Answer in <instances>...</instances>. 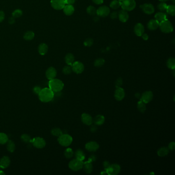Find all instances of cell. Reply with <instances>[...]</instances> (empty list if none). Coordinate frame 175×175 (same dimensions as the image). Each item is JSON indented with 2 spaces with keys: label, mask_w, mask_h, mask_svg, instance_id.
<instances>
[{
  "label": "cell",
  "mask_w": 175,
  "mask_h": 175,
  "mask_svg": "<svg viewBox=\"0 0 175 175\" xmlns=\"http://www.w3.org/2000/svg\"><path fill=\"white\" fill-rule=\"evenodd\" d=\"M54 92L50 88H44L41 89L38 96L40 100L44 103L52 101L54 98Z\"/></svg>",
  "instance_id": "1"
},
{
  "label": "cell",
  "mask_w": 175,
  "mask_h": 175,
  "mask_svg": "<svg viewBox=\"0 0 175 175\" xmlns=\"http://www.w3.org/2000/svg\"><path fill=\"white\" fill-rule=\"evenodd\" d=\"M49 88L54 92H59L63 90L64 83L63 82L58 79H53L50 80L48 83Z\"/></svg>",
  "instance_id": "2"
},
{
  "label": "cell",
  "mask_w": 175,
  "mask_h": 175,
  "mask_svg": "<svg viewBox=\"0 0 175 175\" xmlns=\"http://www.w3.org/2000/svg\"><path fill=\"white\" fill-rule=\"evenodd\" d=\"M73 141L72 137L68 134H62L58 137L57 141L61 146L64 147H69L71 145Z\"/></svg>",
  "instance_id": "3"
},
{
  "label": "cell",
  "mask_w": 175,
  "mask_h": 175,
  "mask_svg": "<svg viewBox=\"0 0 175 175\" xmlns=\"http://www.w3.org/2000/svg\"><path fill=\"white\" fill-rule=\"evenodd\" d=\"M159 27L160 30L164 34H169L172 32L174 29L172 24L167 19L160 23Z\"/></svg>",
  "instance_id": "4"
},
{
  "label": "cell",
  "mask_w": 175,
  "mask_h": 175,
  "mask_svg": "<svg viewBox=\"0 0 175 175\" xmlns=\"http://www.w3.org/2000/svg\"><path fill=\"white\" fill-rule=\"evenodd\" d=\"M84 162L83 161L80 160L75 159L71 160L68 164V167L74 172H77L81 170L83 166Z\"/></svg>",
  "instance_id": "5"
},
{
  "label": "cell",
  "mask_w": 175,
  "mask_h": 175,
  "mask_svg": "<svg viewBox=\"0 0 175 175\" xmlns=\"http://www.w3.org/2000/svg\"><path fill=\"white\" fill-rule=\"evenodd\" d=\"M136 6V3L135 0H124L121 5L122 9L126 11H133Z\"/></svg>",
  "instance_id": "6"
},
{
  "label": "cell",
  "mask_w": 175,
  "mask_h": 175,
  "mask_svg": "<svg viewBox=\"0 0 175 175\" xmlns=\"http://www.w3.org/2000/svg\"><path fill=\"white\" fill-rule=\"evenodd\" d=\"M71 66L72 71L77 74H81L84 71V65L80 61L74 62Z\"/></svg>",
  "instance_id": "7"
},
{
  "label": "cell",
  "mask_w": 175,
  "mask_h": 175,
  "mask_svg": "<svg viewBox=\"0 0 175 175\" xmlns=\"http://www.w3.org/2000/svg\"><path fill=\"white\" fill-rule=\"evenodd\" d=\"M107 174L110 175H117L119 174L121 171L120 166L118 164H110V167L105 170Z\"/></svg>",
  "instance_id": "8"
},
{
  "label": "cell",
  "mask_w": 175,
  "mask_h": 175,
  "mask_svg": "<svg viewBox=\"0 0 175 175\" xmlns=\"http://www.w3.org/2000/svg\"><path fill=\"white\" fill-rule=\"evenodd\" d=\"M33 145L37 149H41L44 148L46 145V141L41 137H36L32 140Z\"/></svg>",
  "instance_id": "9"
},
{
  "label": "cell",
  "mask_w": 175,
  "mask_h": 175,
  "mask_svg": "<svg viewBox=\"0 0 175 175\" xmlns=\"http://www.w3.org/2000/svg\"><path fill=\"white\" fill-rule=\"evenodd\" d=\"M50 4L52 8L57 11L63 9L66 5L65 0H52Z\"/></svg>",
  "instance_id": "10"
},
{
  "label": "cell",
  "mask_w": 175,
  "mask_h": 175,
  "mask_svg": "<svg viewBox=\"0 0 175 175\" xmlns=\"http://www.w3.org/2000/svg\"><path fill=\"white\" fill-rule=\"evenodd\" d=\"M110 9L106 6H102L97 10L96 14L98 17L105 18L110 15Z\"/></svg>",
  "instance_id": "11"
},
{
  "label": "cell",
  "mask_w": 175,
  "mask_h": 175,
  "mask_svg": "<svg viewBox=\"0 0 175 175\" xmlns=\"http://www.w3.org/2000/svg\"><path fill=\"white\" fill-rule=\"evenodd\" d=\"M153 97H154V94L153 92L150 90H147L144 92L142 94L140 100L145 104H147L152 101V100L153 99Z\"/></svg>",
  "instance_id": "12"
},
{
  "label": "cell",
  "mask_w": 175,
  "mask_h": 175,
  "mask_svg": "<svg viewBox=\"0 0 175 175\" xmlns=\"http://www.w3.org/2000/svg\"><path fill=\"white\" fill-rule=\"evenodd\" d=\"M140 7L144 13L147 15H152L155 12L154 6L152 4L145 3L141 5Z\"/></svg>",
  "instance_id": "13"
},
{
  "label": "cell",
  "mask_w": 175,
  "mask_h": 175,
  "mask_svg": "<svg viewBox=\"0 0 175 175\" xmlns=\"http://www.w3.org/2000/svg\"><path fill=\"white\" fill-rule=\"evenodd\" d=\"M85 149L89 152H96L99 149V145L96 141H89L85 144Z\"/></svg>",
  "instance_id": "14"
},
{
  "label": "cell",
  "mask_w": 175,
  "mask_h": 175,
  "mask_svg": "<svg viewBox=\"0 0 175 175\" xmlns=\"http://www.w3.org/2000/svg\"><path fill=\"white\" fill-rule=\"evenodd\" d=\"M125 96V92L123 88H122L121 87L116 88L114 93L115 99L118 101H120L124 98Z\"/></svg>",
  "instance_id": "15"
},
{
  "label": "cell",
  "mask_w": 175,
  "mask_h": 175,
  "mask_svg": "<svg viewBox=\"0 0 175 175\" xmlns=\"http://www.w3.org/2000/svg\"><path fill=\"white\" fill-rule=\"evenodd\" d=\"M81 119L82 122L86 125H91L93 123V119L92 116L88 114H82V115H81Z\"/></svg>",
  "instance_id": "16"
},
{
  "label": "cell",
  "mask_w": 175,
  "mask_h": 175,
  "mask_svg": "<svg viewBox=\"0 0 175 175\" xmlns=\"http://www.w3.org/2000/svg\"><path fill=\"white\" fill-rule=\"evenodd\" d=\"M57 75V71L53 67H50L46 71V77L49 80L55 78Z\"/></svg>",
  "instance_id": "17"
},
{
  "label": "cell",
  "mask_w": 175,
  "mask_h": 175,
  "mask_svg": "<svg viewBox=\"0 0 175 175\" xmlns=\"http://www.w3.org/2000/svg\"><path fill=\"white\" fill-rule=\"evenodd\" d=\"M135 34L138 37H141L144 33L145 29L143 25L141 23L136 24L133 28Z\"/></svg>",
  "instance_id": "18"
},
{
  "label": "cell",
  "mask_w": 175,
  "mask_h": 175,
  "mask_svg": "<svg viewBox=\"0 0 175 175\" xmlns=\"http://www.w3.org/2000/svg\"><path fill=\"white\" fill-rule=\"evenodd\" d=\"M118 18L121 22L123 23H125L128 21L129 18V15L127 11L123 9L120 11L119 13H118Z\"/></svg>",
  "instance_id": "19"
},
{
  "label": "cell",
  "mask_w": 175,
  "mask_h": 175,
  "mask_svg": "<svg viewBox=\"0 0 175 175\" xmlns=\"http://www.w3.org/2000/svg\"><path fill=\"white\" fill-rule=\"evenodd\" d=\"M11 164V160L7 156H4L0 159V168H6Z\"/></svg>",
  "instance_id": "20"
},
{
  "label": "cell",
  "mask_w": 175,
  "mask_h": 175,
  "mask_svg": "<svg viewBox=\"0 0 175 175\" xmlns=\"http://www.w3.org/2000/svg\"><path fill=\"white\" fill-rule=\"evenodd\" d=\"M159 23L155 19L149 20L147 23V28L150 30H156L159 27Z\"/></svg>",
  "instance_id": "21"
},
{
  "label": "cell",
  "mask_w": 175,
  "mask_h": 175,
  "mask_svg": "<svg viewBox=\"0 0 175 175\" xmlns=\"http://www.w3.org/2000/svg\"><path fill=\"white\" fill-rule=\"evenodd\" d=\"M105 119L102 115H98L96 116L93 119V122L97 126L102 125L104 123Z\"/></svg>",
  "instance_id": "22"
},
{
  "label": "cell",
  "mask_w": 175,
  "mask_h": 175,
  "mask_svg": "<svg viewBox=\"0 0 175 175\" xmlns=\"http://www.w3.org/2000/svg\"><path fill=\"white\" fill-rule=\"evenodd\" d=\"M63 12L66 16H71L75 11V8L72 5H65L63 8Z\"/></svg>",
  "instance_id": "23"
},
{
  "label": "cell",
  "mask_w": 175,
  "mask_h": 175,
  "mask_svg": "<svg viewBox=\"0 0 175 175\" xmlns=\"http://www.w3.org/2000/svg\"><path fill=\"white\" fill-rule=\"evenodd\" d=\"M167 16L166 13H164L163 12H159L157 13L155 15V18L156 21L160 23L162 21H164L167 19Z\"/></svg>",
  "instance_id": "24"
},
{
  "label": "cell",
  "mask_w": 175,
  "mask_h": 175,
  "mask_svg": "<svg viewBox=\"0 0 175 175\" xmlns=\"http://www.w3.org/2000/svg\"><path fill=\"white\" fill-rule=\"evenodd\" d=\"M170 152V150L167 147H161L157 151V155L159 157H165L167 156Z\"/></svg>",
  "instance_id": "25"
},
{
  "label": "cell",
  "mask_w": 175,
  "mask_h": 175,
  "mask_svg": "<svg viewBox=\"0 0 175 175\" xmlns=\"http://www.w3.org/2000/svg\"><path fill=\"white\" fill-rule=\"evenodd\" d=\"M82 168H83L84 172H86L87 174L92 173V170H93V166L92 164V162H89L88 161L87 162L84 163Z\"/></svg>",
  "instance_id": "26"
},
{
  "label": "cell",
  "mask_w": 175,
  "mask_h": 175,
  "mask_svg": "<svg viewBox=\"0 0 175 175\" xmlns=\"http://www.w3.org/2000/svg\"><path fill=\"white\" fill-rule=\"evenodd\" d=\"M48 50V47L45 43H41L38 47V51L41 55H45L47 53Z\"/></svg>",
  "instance_id": "27"
},
{
  "label": "cell",
  "mask_w": 175,
  "mask_h": 175,
  "mask_svg": "<svg viewBox=\"0 0 175 175\" xmlns=\"http://www.w3.org/2000/svg\"><path fill=\"white\" fill-rule=\"evenodd\" d=\"M65 61L68 65L71 66L73 62H75V57L73 54L71 53H68L66 55L65 57Z\"/></svg>",
  "instance_id": "28"
},
{
  "label": "cell",
  "mask_w": 175,
  "mask_h": 175,
  "mask_svg": "<svg viewBox=\"0 0 175 175\" xmlns=\"http://www.w3.org/2000/svg\"><path fill=\"white\" fill-rule=\"evenodd\" d=\"M74 155H75V156L76 157V159H77L83 161L85 159V153L81 149L77 150L75 153H74Z\"/></svg>",
  "instance_id": "29"
},
{
  "label": "cell",
  "mask_w": 175,
  "mask_h": 175,
  "mask_svg": "<svg viewBox=\"0 0 175 175\" xmlns=\"http://www.w3.org/2000/svg\"><path fill=\"white\" fill-rule=\"evenodd\" d=\"M137 108L139 110V112L142 113H144L147 110L146 104L140 100L137 103Z\"/></svg>",
  "instance_id": "30"
},
{
  "label": "cell",
  "mask_w": 175,
  "mask_h": 175,
  "mask_svg": "<svg viewBox=\"0 0 175 175\" xmlns=\"http://www.w3.org/2000/svg\"><path fill=\"white\" fill-rule=\"evenodd\" d=\"M166 65L170 69H175V59L174 57H170L168 59L166 62Z\"/></svg>",
  "instance_id": "31"
},
{
  "label": "cell",
  "mask_w": 175,
  "mask_h": 175,
  "mask_svg": "<svg viewBox=\"0 0 175 175\" xmlns=\"http://www.w3.org/2000/svg\"><path fill=\"white\" fill-rule=\"evenodd\" d=\"M121 5V3L118 0H112L110 3V7L115 10L120 8Z\"/></svg>",
  "instance_id": "32"
},
{
  "label": "cell",
  "mask_w": 175,
  "mask_h": 175,
  "mask_svg": "<svg viewBox=\"0 0 175 175\" xmlns=\"http://www.w3.org/2000/svg\"><path fill=\"white\" fill-rule=\"evenodd\" d=\"M7 149L8 151L11 153H13L15 149H16V145L14 143L13 141L11 140H9L7 141Z\"/></svg>",
  "instance_id": "33"
},
{
  "label": "cell",
  "mask_w": 175,
  "mask_h": 175,
  "mask_svg": "<svg viewBox=\"0 0 175 175\" xmlns=\"http://www.w3.org/2000/svg\"><path fill=\"white\" fill-rule=\"evenodd\" d=\"M34 33L32 31H28L24 35V39L27 41H30L34 38Z\"/></svg>",
  "instance_id": "34"
},
{
  "label": "cell",
  "mask_w": 175,
  "mask_h": 175,
  "mask_svg": "<svg viewBox=\"0 0 175 175\" xmlns=\"http://www.w3.org/2000/svg\"><path fill=\"white\" fill-rule=\"evenodd\" d=\"M166 13L170 16H175V6L174 5H170L167 6V8L166 9Z\"/></svg>",
  "instance_id": "35"
},
{
  "label": "cell",
  "mask_w": 175,
  "mask_h": 175,
  "mask_svg": "<svg viewBox=\"0 0 175 175\" xmlns=\"http://www.w3.org/2000/svg\"><path fill=\"white\" fill-rule=\"evenodd\" d=\"M8 141V137L7 135L5 133H0V144H5L7 143Z\"/></svg>",
  "instance_id": "36"
},
{
  "label": "cell",
  "mask_w": 175,
  "mask_h": 175,
  "mask_svg": "<svg viewBox=\"0 0 175 175\" xmlns=\"http://www.w3.org/2000/svg\"><path fill=\"white\" fill-rule=\"evenodd\" d=\"M105 60L103 58H98L94 61V66L96 67H100L104 64Z\"/></svg>",
  "instance_id": "37"
},
{
  "label": "cell",
  "mask_w": 175,
  "mask_h": 175,
  "mask_svg": "<svg viewBox=\"0 0 175 175\" xmlns=\"http://www.w3.org/2000/svg\"><path fill=\"white\" fill-rule=\"evenodd\" d=\"M87 13L90 16H94L97 13V9L93 6H89L86 9Z\"/></svg>",
  "instance_id": "38"
},
{
  "label": "cell",
  "mask_w": 175,
  "mask_h": 175,
  "mask_svg": "<svg viewBox=\"0 0 175 175\" xmlns=\"http://www.w3.org/2000/svg\"><path fill=\"white\" fill-rule=\"evenodd\" d=\"M51 133L52 134L53 136H55V137H60V136L63 134V132L60 128H54L52 129V130L51 131Z\"/></svg>",
  "instance_id": "39"
},
{
  "label": "cell",
  "mask_w": 175,
  "mask_h": 175,
  "mask_svg": "<svg viewBox=\"0 0 175 175\" xmlns=\"http://www.w3.org/2000/svg\"><path fill=\"white\" fill-rule=\"evenodd\" d=\"M74 153L73 150L71 148H68L64 152V156L67 159H71L73 157Z\"/></svg>",
  "instance_id": "40"
},
{
  "label": "cell",
  "mask_w": 175,
  "mask_h": 175,
  "mask_svg": "<svg viewBox=\"0 0 175 175\" xmlns=\"http://www.w3.org/2000/svg\"><path fill=\"white\" fill-rule=\"evenodd\" d=\"M62 72L64 74L66 75H68L71 73L72 72V68L70 65L65 66L63 67L62 69Z\"/></svg>",
  "instance_id": "41"
},
{
  "label": "cell",
  "mask_w": 175,
  "mask_h": 175,
  "mask_svg": "<svg viewBox=\"0 0 175 175\" xmlns=\"http://www.w3.org/2000/svg\"><path fill=\"white\" fill-rule=\"evenodd\" d=\"M21 140L25 143L32 142V140L30 137L27 134H23L21 137Z\"/></svg>",
  "instance_id": "42"
},
{
  "label": "cell",
  "mask_w": 175,
  "mask_h": 175,
  "mask_svg": "<svg viewBox=\"0 0 175 175\" xmlns=\"http://www.w3.org/2000/svg\"><path fill=\"white\" fill-rule=\"evenodd\" d=\"M23 15V11H21V9H16L15 11H13V13H12V16L15 18H20V17L22 16Z\"/></svg>",
  "instance_id": "43"
},
{
  "label": "cell",
  "mask_w": 175,
  "mask_h": 175,
  "mask_svg": "<svg viewBox=\"0 0 175 175\" xmlns=\"http://www.w3.org/2000/svg\"><path fill=\"white\" fill-rule=\"evenodd\" d=\"M94 43V40L92 38H87L84 42V45L86 47H90Z\"/></svg>",
  "instance_id": "44"
},
{
  "label": "cell",
  "mask_w": 175,
  "mask_h": 175,
  "mask_svg": "<svg viewBox=\"0 0 175 175\" xmlns=\"http://www.w3.org/2000/svg\"><path fill=\"white\" fill-rule=\"evenodd\" d=\"M167 4L165 2H161L158 5L157 7L158 8V9L161 11H166V8H167Z\"/></svg>",
  "instance_id": "45"
},
{
  "label": "cell",
  "mask_w": 175,
  "mask_h": 175,
  "mask_svg": "<svg viewBox=\"0 0 175 175\" xmlns=\"http://www.w3.org/2000/svg\"><path fill=\"white\" fill-rule=\"evenodd\" d=\"M122 84H123V79L120 77L117 79L115 82V86L116 87V88L121 87Z\"/></svg>",
  "instance_id": "46"
},
{
  "label": "cell",
  "mask_w": 175,
  "mask_h": 175,
  "mask_svg": "<svg viewBox=\"0 0 175 175\" xmlns=\"http://www.w3.org/2000/svg\"><path fill=\"white\" fill-rule=\"evenodd\" d=\"M168 149H169L170 151H173L175 150V143L174 141L170 142L168 144Z\"/></svg>",
  "instance_id": "47"
},
{
  "label": "cell",
  "mask_w": 175,
  "mask_h": 175,
  "mask_svg": "<svg viewBox=\"0 0 175 175\" xmlns=\"http://www.w3.org/2000/svg\"><path fill=\"white\" fill-rule=\"evenodd\" d=\"M41 87H39V86H35L34 88V89H33V91L34 92V94H39L40 92H41Z\"/></svg>",
  "instance_id": "48"
},
{
  "label": "cell",
  "mask_w": 175,
  "mask_h": 175,
  "mask_svg": "<svg viewBox=\"0 0 175 175\" xmlns=\"http://www.w3.org/2000/svg\"><path fill=\"white\" fill-rule=\"evenodd\" d=\"M110 18H112V19H116L118 17V13L117 11H113L110 14Z\"/></svg>",
  "instance_id": "49"
},
{
  "label": "cell",
  "mask_w": 175,
  "mask_h": 175,
  "mask_svg": "<svg viewBox=\"0 0 175 175\" xmlns=\"http://www.w3.org/2000/svg\"><path fill=\"white\" fill-rule=\"evenodd\" d=\"M110 162H108L107 161H105L103 163V166L105 170H106L107 168L110 167Z\"/></svg>",
  "instance_id": "50"
},
{
  "label": "cell",
  "mask_w": 175,
  "mask_h": 175,
  "mask_svg": "<svg viewBox=\"0 0 175 175\" xmlns=\"http://www.w3.org/2000/svg\"><path fill=\"white\" fill-rule=\"evenodd\" d=\"M5 18V13L3 11H0V23L3 22Z\"/></svg>",
  "instance_id": "51"
},
{
  "label": "cell",
  "mask_w": 175,
  "mask_h": 175,
  "mask_svg": "<svg viewBox=\"0 0 175 175\" xmlns=\"http://www.w3.org/2000/svg\"><path fill=\"white\" fill-rule=\"evenodd\" d=\"M92 1L97 5H101L104 2V0H92Z\"/></svg>",
  "instance_id": "52"
},
{
  "label": "cell",
  "mask_w": 175,
  "mask_h": 175,
  "mask_svg": "<svg viewBox=\"0 0 175 175\" xmlns=\"http://www.w3.org/2000/svg\"><path fill=\"white\" fill-rule=\"evenodd\" d=\"M76 0H65L66 4L68 5H73L75 3Z\"/></svg>",
  "instance_id": "53"
},
{
  "label": "cell",
  "mask_w": 175,
  "mask_h": 175,
  "mask_svg": "<svg viewBox=\"0 0 175 175\" xmlns=\"http://www.w3.org/2000/svg\"><path fill=\"white\" fill-rule=\"evenodd\" d=\"M15 18L13 17H11L10 18H9L8 23L10 24H13L15 23Z\"/></svg>",
  "instance_id": "54"
},
{
  "label": "cell",
  "mask_w": 175,
  "mask_h": 175,
  "mask_svg": "<svg viewBox=\"0 0 175 175\" xmlns=\"http://www.w3.org/2000/svg\"><path fill=\"white\" fill-rule=\"evenodd\" d=\"M97 130V127L96 125H92L91 127H90V131L92 132H95Z\"/></svg>",
  "instance_id": "55"
},
{
  "label": "cell",
  "mask_w": 175,
  "mask_h": 175,
  "mask_svg": "<svg viewBox=\"0 0 175 175\" xmlns=\"http://www.w3.org/2000/svg\"><path fill=\"white\" fill-rule=\"evenodd\" d=\"M96 160V157L94 155H92L90 157H89L88 161L92 162V161H94Z\"/></svg>",
  "instance_id": "56"
},
{
  "label": "cell",
  "mask_w": 175,
  "mask_h": 175,
  "mask_svg": "<svg viewBox=\"0 0 175 175\" xmlns=\"http://www.w3.org/2000/svg\"><path fill=\"white\" fill-rule=\"evenodd\" d=\"M141 37H142V39L144 40H145V41H147V40L149 39V38L148 34H144V33L141 36Z\"/></svg>",
  "instance_id": "57"
},
{
  "label": "cell",
  "mask_w": 175,
  "mask_h": 175,
  "mask_svg": "<svg viewBox=\"0 0 175 175\" xmlns=\"http://www.w3.org/2000/svg\"><path fill=\"white\" fill-rule=\"evenodd\" d=\"M94 22H98V21H99V17H95L94 18Z\"/></svg>",
  "instance_id": "58"
},
{
  "label": "cell",
  "mask_w": 175,
  "mask_h": 175,
  "mask_svg": "<svg viewBox=\"0 0 175 175\" xmlns=\"http://www.w3.org/2000/svg\"><path fill=\"white\" fill-rule=\"evenodd\" d=\"M135 97L137 98H139V99L141 98V96H140V94L139 93H136V94H135Z\"/></svg>",
  "instance_id": "59"
},
{
  "label": "cell",
  "mask_w": 175,
  "mask_h": 175,
  "mask_svg": "<svg viewBox=\"0 0 175 175\" xmlns=\"http://www.w3.org/2000/svg\"><path fill=\"white\" fill-rule=\"evenodd\" d=\"M101 175H104V174H106V175H108L107 174V172H106V171L105 170L104 171H103V172H101Z\"/></svg>",
  "instance_id": "60"
},
{
  "label": "cell",
  "mask_w": 175,
  "mask_h": 175,
  "mask_svg": "<svg viewBox=\"0 0 175 175\" xmlns=\"http://www.w3.org/2000/svg\"><path fill=\"white\" fill-rule=\"evenodd\" d=\"M5 172H3V171L0 170V175H5Z\"/></svg>",
  "instance_id": "61"
},
{
  "label": "cell",
  "mask_w": 175,
  "mask_h": 175,
  "mask_svg": "<svg viewBox=\"0 0 175 175\" xmlns=\"http://www.w3.org/2000/svg\"><path fill=\"white\" fill-rule=\"evenodd\" d=\"M160 2H166L167 1H168V0H159Z\"/></svg>",
  "instance_id": "62"
},
{
  "label": "cell",
  "mask_w": 175,
  "mask_h": 175,
  "mask_svg": "<svg viewBox=\"0 0 175 175\" xmlns=\"http://www.w3.org/2000/svg\"><path fill=\"white\" fill-rule=\"evenodd\" d=\"M119 2H120L121 3H122L124 0H118Z\"/></svg>",
  "instance_id": "63"
}]
</instances>
